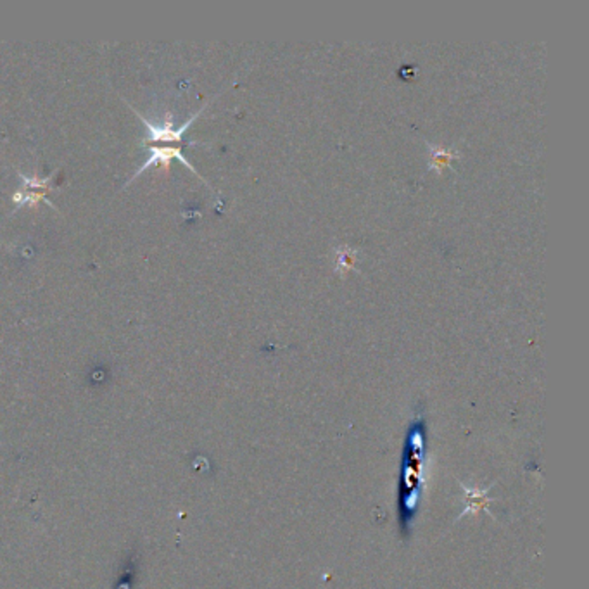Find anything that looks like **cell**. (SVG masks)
Here are the masks:
<instances>
[{
    "instance_id": "8992f818",
    "label": "cell",
    "mask_w": 589,
    "mask_h": 589,
    "mask_svg": "<svg viewBox=\"0 0 589 589\" xmlns=\"http://www.w3.org/2000/svg\"><path fill=\"white\" fill-rule=\"evenodd\" d=\"M356 265V251H353L351 247H339L337 249V257H335V270L341 275H347L349 272H353Z\"/></svg>"
},
{
    "instance_id": "277c9868",
    "label": "cell",
    "mask_w": 589,
    "mask_h": 589,
    "mask_svg": "<svg viewBox=\"0 0 589 589\" xmlns=\"http://www.w3.org/2000/svg\"><path fill=\"white\" fill-rule=\"evenodd\" d=\"M12 203L16 204V210H19V208H24V206H30V208H35L39 203H45L48 208H52V210H57L54 204L51 203V200L47 199V195L43 194V192H34V190H18L14 195H12Z\"/></svg>"
},
{
    "instance_id": "6da1fadb",
    "label": "cell",
    "mask_w": 589,
    "mask_h": 589,
    "mask_svg": "<svg viewBox=\"0 0 589 589\" xmlns=\"http://www.w3.org/2000/svg\"><path fill=\"white\" fill-rule=\"evenodd\" d=\"M425 436H427L425 434V420L422 416H415L406 434L403 467H401L399 478L398 515L403 534H408L411 531V522L415 521L413 517H415L416 508H419L420 493H422Z\"/></svg>"
},
{
    "instance_id": "5b68a950",
    "label": "cell",
    "mask_w": 589,
    "mask_h": 589,
    "mask_svg": "<svg viewBox=\"0 0 589 589\" xmlns=\"http://www.w3.org/2000/svg\"><path fill=\"white\" fill-rule=\"evenodd\" d=\"M458 158V153L451 149H446L443 145H431V168L437 173H443L448 168L451 159Z\"/></svg>"
},
{
    "instance_id": "7a4b0ae2",
    "label": "cell",
    "mask_w": 589,
    "mask_h": 589,
    "mask_svg": "<svg viewBox=\"0 0 589 589\" xmlns=\"http://www.w3.org/2000/svg\"><path fill=\"white\" fill-rule=\"evenodd\" d=\"M133 113L137 114V116L140 118L142 121H144L147 132H149V137H147V140L153 142V144H156V142H173V140L178 142V140H182V135L185 133L187 128H189L190 123L194 121L195 118H198L199 114H200V111L195 113L194 116L189 118V121H185L182 126H178V128H175L173 121H171V114H168V113H166L165 123H163V125H156V123H150L149 120H145L144 116H140V114H138V111H135V109H133Z\"/></svg>"
},
{
    "instance_id": "52a82bcc",
    "label": "cell",
    "mask_w": 589,
    "mask_h": 589,
    "mask_svg": "<svg viewBox=\"0 0 589 589\" xmlns=\"http://www.w3.org/2000/svg\"><path fill=\"white\" fill-rule=\"evenodd\" d=\"M52 175H48L47 178H39L36 175L34 177H24L21 173V178H23V190H34V192H43V194H47V192H52L54 190V185H52Z\"/></svg>"
},
{
    "instance_id": "3957f363",
    "label": "cell",
    "mask_w": 589,
    "mask_h": 589,
    "mask_svg": "<svg viewBox=\"0 0 589 589\" xmlns=\"http://www.w3.org/2000/svg\"><path fill=\"white\" fill-rule=\"evenodd\" d=\"M173 158H177L178 161H182L183 165L189 168L190 171L198 173V171H195V168L190 166V163L187 161L185 156H183L182 149H180V147H156V145H153V147H150V158L144 163V166L138 168V171L133 175L132 180H135L138 177V175L144 173L145 170H149V168H153V166H158V165L168 166Z\"/></svg>"
}]
</instances>
